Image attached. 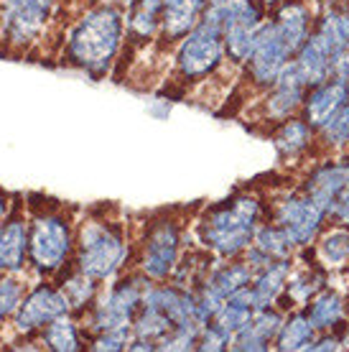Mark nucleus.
Returning <instances> with one entry per match:
<instances>
[{
  "label": "nucleus",
  "mask_w": 349,
  "mask_h": 352,
  "mask_svg": "<svg viewBox=\"0 0 349 352\" xmlns=\"http://www.w3.org/2000/svg\"><path fill=\"white\" fill-rule=\"evenodd\" d=\"M337 350H344L339 332H319L314 342L308 344V352H337Z\"/></svg>",
  "instance_id": "nucleus-38"
},
{
  "label": "nucleus",
  "mask_w": 349,
  "mask_h": 352,
  "mask_svg": "<svg viewBox=\"0 0 349 352\" xmlns=\"http://www.w3.org/2000/svg\"><path fill=\"white\" fill-rule=\"evenodd\" d=\"M28 268V207L16 194L13 210L0 222V273H21Z\"/></svg>",
  "instance_id": "nucleus-12"
},
{
  "label": "nucleus",
  "mask_w": 349,
  "mask_h": 352,
  "mask_svg": "<svg viewBox=\"0 0 349 352\" xmlns=\"http://www.w3.org/2000/svg\"><path fill=\"white\" fill-rule=\"evenodd\" d=\"M306 314L314 322L316 332H339L349 322V304L347 296L334 289L319 291L314 299L306 304Z\"/></svg>",
  "instance_id": "nucleus-21"
},
{
  "label": "nucleus",
  "mask_w": 349,
  "mask_h": 352,
  "mask_svg": "<svg viewBox=\"0 0 349 352\" xmlns=\"http://www.w3.org/2000/svg\"><path fill=\"white\" fill-rule=\"evenodd\" d=\"M125 46V8L117 0H100L82 10L67 34L61 64L92 80L110 74Z\"/></svg>",
  "instance_id": "nucleus-1"
},
{
  "label": "nucleus",
  "mask_w": 349,
  "mask_h": 352,
  "mask_svg": "<svg viewBox=\"0 0 349 352\" xmlns=\"http://www.w3.org/2000/svg\"><path fill=\"white\" fill-rule=\"evenodd\" d=\"M13 202H16V194L0 189V222L10 214V210H13Z\"/></svg>",
  "instance_id": "nucleus-41"
},
{
  "label": "nucleus",
  "mask_w": 349,
  "mask_h": 352,
  "mask_svg": "<svg viewBox=\"0 0 349 352\" xmlns=\"http://www.w3.org/2000/svg\"><path fill=\"white\" fill-rule=\"evenodd\" d=\"M133 243L128 240L125 222L110 217L105 210H89L77 220V245L71 265L95 281H113L131 263Z\"/></svg>",
  "instance_id": "nucleus-4"
},
{
  "label": "nucleus",
  "mask_w": 349,
  "mask_h": 352,
  "mask_svg": "<svg viewBox=\"0 0 349 352\" xmlns=\"http://www.w3.org/2000/svg\"><path fill=\"white\" fill-rule=\"evenodd\" d=\"M85 3H87V6H92V3H100V0H85Z\"/></svg>",
  "instance_id": "nucleus-44"
},
{
  "label": "nucleus",
  "mask_w": 349,
  "mask_h": 352,
  "mask_svg": "<svg viewBox=\"0 0 349 352\" xmlns=\"http://www.w3.org/2000/svg\"><path fill=\"white\" fill-rule=\"evenodd\" d=\"M332 59L334 54L316 36H308V41L293 54V62L301 69L304 80L308 82V87H314V85L332 77Z\"/></svg>",
  "instance_id": "nucleus-28"
},
{
  "label": "nucleus",
  "mask_w": 349,
  "mask_h": 352,
  "mask_svg": "<svg viewBox=\"0 0 349 352\" xmlns=\"http://www.w3.org/2000/svg\"><path fill=\"white\" fill-rule=\"evenodd\" d=\"M306 92H308V82L304 80L296 62L291 59L286 64V69L280 72L275 85L271 89H265V118L271 123H280L291 115H301Z\"/></svg>",
  "instance_id": "nucleus-14"
},
{
  "label": "nucleus",
  "mask_w": 349,
  "mask_h": 352,
  "mask_svg": "<svg viewBox=\"0 0 349 352\" xmlns=\"http://www.w3.org/2000/svg\"><path fill=\"white\" fill-rule=\"evenodd\" d=\"M253 278H255V271L245 263L243 258H229V261L212 268L210 278H207V286H210L214 294H219L222 299H227L229 294H235L237 289L253 283Z\"/></svg>",
  "instance_id": "nucleus-29"
},
{
  "label": "nucleus",
  "mask_w": 349,
  "mask_h": 352,
  "mask_svg": "<svg viewBox=\"0 0 349 352\" xmlns=\"http://www.w3.org/2000/svg\"><path fill=\"white\" fill-rule=\"evenodd\" d=\"M148 278L143 273L133 271L125 276H115L110 286L100 289V296L85 314V329L92 335L115 329V327H128L143 307V294L148 289ZM87 337V340H89Z\"/></svg>",
  "instance_id": "nucleus-7"
},
{
  "label": "nucleus",
  "mask_w": 349,
  "mask_h": 352,
  "mask_svg": "<svg viewBox=\"0 0 349 352\" xmlns=\"http://www.w3.org/2000/svg\"><path fill=\"white\" fill-rule=\"evenodd\" d=\"M26 281H21V276L13 273H0V327L10 324L13 314L18 311L21 301L26 296Z\"/></svg>",
  "instance_id": "nucleus-33"
},
{
  "label": "nucleus",
  "mask_w": 349,
  "mask_h": 352,
  "mask_svg": "<svg viewBox=\"0 0 349 352\" xmlns=\"http://www.w3.org/2000/svg\"><path fill=\"white\" fill-rule=\"evenodd\" d=\"M133 342V324L128 327H115L100 335H92L87 340V350L95 352H120L128 350V344Z\"/></svg>",
  "instance_id": "nucleus-34"
},
{
  "label": "nucleus",
  "mask_w": 349,
  "mask_h": 352,
  "mask_svg": "<svg viewBox=\"0 0 349 352\" xmlns=\"http://www.w3.org/2000/svg\"><path fill=\"white\" fill-rule=\"evenodd\" d=\"M271 18L291 54H296L308 41V36L314 34L316 13L306 0H283Z\"/></svg>",
  "instance_id": "nucleus-17"
},
{
  "label": "nucleus",
  "mask_w": 349,
  "mask_h": 352,
  "mask_svg": "<svg viewBox=\"0 0 349 352\" xmlns=\"http://www.w3.org/2000/svg\"><path fill=\"white\" fill-rule=\"evenodd\" d=\"M229 347H232V335H229L222 324H217V322H210V324L201 327L196 350H201V352H222V350H229Z\"/></svg>",
  "instance_id": "nucleus-37"
},
{
  "label": "nucleus",
  "mask_w": 349,
  "mask_h": 352,
  "mask_svg": "<svg viewBox=\"0 0 349 352\" xmlns=\"http://www.w3.org/2000/svg\"><path fill=\"white\" fill-rule=\"evenodd\" d=\"M329 222L341 225V228H349V186L337 197L334 207L329 210Z\"/></svg>",
  "instance_id": "nucleus-39"
},
{
  "label": "nucleus",
  "mask_w": 349,
  "mask_h": 352,
  "mask_svg": "<svg viewBox=\"0 0 349 352\" xmlns=\"http://www.w3.org/2000/svg\"><path fill=\"white\" fill-rule=\"evenodd\" d=\"M283 317H286V311H283V309H275V307L255 309L253 319L247 322L245 329L237 332L229 350H235V352H268L273 344H275V337H278V332H280Z\"/></svg>",
  "instance_id": "nucleus-18"
},
{
  "label": "nucleus",
  "mask_w": 349,
  "mask_h": 352,
  "mask_svg": "<svg viewBox=\"0 0 349 352\" xmlns=\"http://www.w3.org/2000/svg\"><path fill=\"white\" fill-rule=\"evenodd\" d=\"M273 146L280 164H298L316 148V128L306 123L301 115H291L275 123Z\"/></svg>",
  "instance_id": "nucleus-16"
},
{
  "label": "nucleus",
  "mask_w": 349,
  "mask_h": 352,
  "mask_svg": "<svg viewBox=\"0 0 349 352\" xmlns=\"http://www.w3.org/2000/svg\"><path fill=\"white\" fill-rule=\"evenodd\" d=\"M174 329V322L156 307H148L143 304L138 309V314L133 319V340H146V342H153L161 350V342L166 340V335Z\"/></svg>",
  "instance_id": "nucleus-31"
},
{
  "label": "nucleus",
  "mask_w": 349,
  "mask_h": 352,
  "mask_svg": "<svg viewBox=\"0 0 349 352\" xmlns=\"http://www.w3.org/2000/svg\"><path fill=\"white\" fill-rule=\"evenodd\" d=\"M71 314L69 299L64 296L59 283H52L49 278H41L26 291V296L21 301L18 311L10 319V327L18 337L31 340L38 335L46 324H52L54 319Z\"/></svg>",
  "instance_id": "nucleus-10"
},
{
  "label": "nucleus",
  "mask_w": 349,
  "mask_h": 352,
  "mask_svg": "<svg viewBox=\"0 0 349 352\" xmlns=\"http://www.w3.org/2000/svg\"><path fill=\"white\" fill-rule=\"evenodd\" d=\"M250 245L255 250H260L262 256H268L271 261H291L296 256V245L291 243V238L286 235V230L275 225V222H260L253 235Z\"/></svg>",
  "instance_id": "nucleus-30"
},
{
  "label": "nucleus",
  "mask_w": 349,
  "mask_h": 352,
  "mask_svg": "<svg viewBox=\"0 0 349 352\" xmlns=\"http://www.w3.org/2000/svg\"><path fill=\"white\" fill-rule=\"evenodd\" d=\"M291 268H293V258H291V261H275V263L265 265L262 271L255 273L253 291H255L258 309L275 307V304L283 299L286 286H289Z\"/></svg>",
  "instance_id": "nucleus-26"
},
{
  "label": "nucleus",
  "mask_w": 349,
  "mask_h": 352,
  "mask_svg": "<svg viewBox=\"0 0 349 352\" xmlns=\"http://www.w3.org/2000/svg\"><path fill=\"white\" fill-rule=\"evenodd\" d=\"M38 340L52 352H79L87 347V337L82 335V324L74 314H64V317L54 319L52 324H46L38 332Z\"/></svg>",
  "instance_id": "nucleus-27"
},
{
  "label": "nucleus",
  "mask_w": 349,
  "mask_h": 352,
  "mask_svg": "<svg viewBox=\"0 0 349 352\" xmlns=\"http://www.w3.org/2000/svg\"><path fill=\"white\" fill-rule=\"evenodd\" d=\"M316 263L322 265L324 271H347L349 268V228L334 225L324 228L319 240L314 243Z\"/></svg>",
  "instance_id": "nucleus-24"
},
{
  "label": "nucleus",
  "mask_w": 349,
  "mask_h": 352,
  "mask_svg": "<svg viewBox=\"0 0 349 352\" xmlns=\"http://www.w3.org/2000/svg\"><path fill=\"white\" fill-rule=\"evenodd\" d=\"M227 62L222 28L201 18L199 23L176 44L174 54V80L181 87H194L212 80L222 64Z\"/></svg>",
  "instance_id": "nucleus-6"
},
{
  "label": "nucleus",
  "mask_w": 349,
  "mask_h": 352,
  "mask_svg": "<svg viewBox=\"0 0 349 352\" xmlns=\"http://www.w3.org/2000/svg\"><path fill=\"white\" fill-rule=\"evenodd\" d=\"M347 102H349V85L329 77V80H324V82H319V85H314V87H308L304 107H301V118L319 131V128H324V125L329 123Z\"/></svg>",
  "instance_id": "nucleus-15"
},
{
  "label": "nucleus",
  "mask_w": 349,
  "mask_h": 352,
  "mask_svg": "<svg viewBox=\"0 0 349 352\" xmlns=\"http://www.w3.org/2000/svg\"><path fill=\"white\" fill-rule=\"evenodd\" d=\"M247 6H250V0H207V8H204V16L201 18L212 21L214 26L225 28Z\"/></svg>",
  "instance_id": "nucleus-36"
},
{
  "label": "nucleus",
  "mask_w": 349,
  "mask_h": 352,
  "mask_svg": "<svg viewBox=\"0 0 349 352\" xmlns=\"http://www.w3.org/2000/svg\"><path fill=\"white\" fill-rule=\"evenodd\" d=\"M183 253V222L174 214H156L146 222L138 245H133L135 271L148 281H168Z\"/></svg>",
  "instance_id": "nucleus-5"
},
{
  "label": "nucleus",
  "mask_w": 349,
  "mask_h": 352,
  "mask_svg": "<svg viewBox=\"0 0 349 352\" xmlns=\"http://www.w3.org/2000/svg\"><path fill=\"white\" fill-rule=\"evenodd\" d=\"M326 281H329V271H324L319 263H306L298 271L291 268L289 286H286V294L280 299V301H289V304H283L280 309L283 311H289V309H304L319 291L326 289Z\"/></svg>",
  "instance_id": "nucleus-22"
},
{
  "label": "nucleus",
  "mask_w": 349,
  "mask_h": 352,
  "mask_svg": "<svg viewBox=\"0 0 349 352\" xmlns=\"http://www.w3.org/2000/svg\"><path fill=\"white\" fill-rule=\"evenodd\" d=\"M316 148L324 151V153L349 151V102L324 128L316 131Z\"/></svg>",
  "instance_id": "nucleus-32"
},
{
  "label": "nucleus",
  "mask_w": 349,
  "mask_h": 352,
  "mask_svg": "<svg viewBox=\"0 0 349 352\" xmlns=\"http://www.w3.org/2000/svg\"><path fill=\"white\" fill-rule=\"evenodd\" d=\"M316 335L319 332L306 314V309H291L283 317V324H280V332L273 347L278 352H304L316 340Z\"/></svg>",
  "instance_id": "nucleus-25"
},
{
  "label": "nucleus",
  "mask_w": 349,
  "mask_h": 352,
  "mask_svg": "<svg viewBox=\"0 0 349 352\" xmlns=\"http://www.w3.org/2000/svg\"><path fill=\"white\" fill-rule=\"evenodd\" d=\"M271 220L286 230L296 250H306V248H314V243L326 228L329 214L298 186L273 202Z\"/></svg>",
  "instance_id": "nucleus-9"
},
{
  "label": "nucleus",
  "mask_w": 349,
  "mask_h": 352,
  "mask_svg": "<svg viewBox=\"0 0 349 352\" xmlns=\"http://www.w3.org/2000/svg\"><path fill=\"white\" fill-rule=\"evenodd\" d=\"M59 0H0V41L26 52L41 41Z\"/></svg>",
  "instance_id": "nucleus-8"
},
{
  "label": "nucleus",
  "mask_w": 349,
  "mask_h": 352,
  "mask_svg": "<svg viewBox=\"0 0 349 352\" xmlns=\"http://www.w3.org/2000/svg\"><path fill=\"white\" fill-rule=\"evenodd\" d=\"M265 217L260 194L235 192L222 202L210 204L196 220V243L219 261L243 258Z\"/></svg>",
  "instance_id": "nucleus-3"
},
{
  "label": "nucleus",
  "mask_w": 349,
  "mask_h": 352,
  "mask_svg": "<svg viewBox=\"0 0 349 352\" xmlns=\"http://www.w3.org/2000/svg\"><path fill=\"white\" fill-rule=\"evenodd\" d=\"M253 314H255V309L243 307V304H237V301H232V299H225V304L219 307L214 322L225 327L229 335H232V340H235L237 332H240V329H245V327H247V322L253 319Z\"/></svg>",
  "instance_id": "nucleus-35"
},
{
  "label": "nucleus",
  "mask_w": 349,
  "mask_h": 352,
  "mask_svg": "<svg viewBox=\"0 0 349 352\" xmlns=\"http://www.w3.org/2000/svg\"><path fill=\"white\" fill-rule=\"evenodd\" d=\"M207 0H164L161 8V44H179L204 16Z\"/></svg>",
  "instance_id": "nucleus-20"
},
{
  "label": "nucleus",
  "mask_w": 349,
  "mask_h": 352,
  "mask_svg": "<svg viewBox=\"0 0 349 352\" xmlns=\"http://www.w3.org/2000/svg\"><path fill=\"white\" fill-rule=\"evenodd\" d=\"M347 186H349V151H344L339 156H332V159L316 164V166L306 174L301 189L329 214V210H332L334 202H337V197H339Z\"/></svg>",
  "instance_id": "nucleus-13"
},
{
  "label": "nucleus",
  "mask_w": 349,
  "mask_h": 352,
  "mask_svg": "<svg viewBox=\"0 0 349 352\" xmlns=\"http://www.w3.org/2000/svg\"><path fill=\"white\" fill-rule=\"evenodd\" d=\"M293 59V54L289 52V46L283 44V38L275 31L273 18H268L260 28L258 44H255L253 56L245 64V74L255 89H271L275 85V80L280 77V72L286 69V64Z\"/></svg>",
  "instance_id": "nucleus-11"
},
{
  "label": "nucleus",
  "mask_w": 349,
  "mask_h": 352,
  "mask_svg": "<svg viewBox=\"0 0 349 352\" xmlns=\"http://www.w3.org/2000/svg\"><path fill=\"white\" fill-rule=\"evenodd\" d=\"M56 281H59L64 296L69 299V307L74 317H85L89 309H92V304L97 301V296H100V289H102V283L95 281L87 273H82L79 268H74V265H69Z\"/></svg>",
  "instance_id": "nucleus-23"
},
{
  "label": "nucleus",
  "mask_w": 349,
  "mask_h": 352,
  "mask_svg": "<svg viewBox=\"0 0 349 352\" xmlns=\"http://www.w3.org/2000/svg\"><path fill=\"white\" fill-rule=\"evenodd\" d=\"M117 3H120L122 8H128V6H133V3H135V0H117Z\"/></svg>",
  "instance_id": "nucleus-43"
},
{
  "label": "nucleus",
  "mask_w": 349,
  "mask_h": 352,
  "mask_svg": "<svg viewBox=\"0 0 349 352\" xmlns=\"http://www.w3.org/2000/svg\"><path fill=\"white\" fill-rule=\"evenodd\" d=\"M28 268L41 278H59L74 261L77 220L59 199L28 194Z\"/></svg>",
  "instance_id": "nucleus-2"
},
{
  "label": "nucleus",
  "mask_w": 349,
  "mask_h": 352,
  "mask_svg": "<svg viewBox=\"0 0 349 352\" xmlns=\"http://www.w3.org/2000/svg\"><path fill=\"white\" fill-rule=\"evenodd\" d=\"M332 77H334V80H341V82H347V85H349V49H341V52L334 54Z\"/></svg>",
  "instance_id": "nucleus-40"
},
{
  "label": "nucleus",
  "mask_w": 349,
  "mask_h": 352,
  "mask_svg": "<svg viewBox=\"0 0 349 352\" xmlns=\"http://www.w3.org/2000/svg\"><path fill=\"white\" fill-rule=\"evenodd\" d=\"M161 8L164 0H135L125 8V44L146 49L161 34Z\"/></svg>",
  "instance_id": "nucleus-19"
},
{
  "label": "nucleus",
  "mask_w": 349,
  "mask_h": 352,
  "mask_svg": "<svg viewBox=\"0 0 349 352\" xmlns=\"http://www.w3.org/2000/svg\"><path fill=\"white\" fill-rule=\"evenodd\" d=\"M260 3L265 6V8H278L283 0H260Z\"/></svg>",
  "instance_id": "nucleus-42"
}]
</instances>
